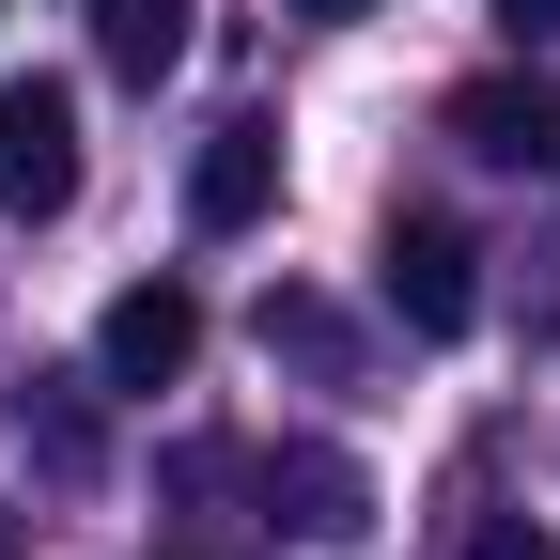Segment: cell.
<instances>
[{
  "instance_id": "obj_1",
  "label": "cell",
  "mask_w": 560,
  "mask_h": 560,
  "mask_svg": "<svg viewBox=\"0 0 560 560\" xmlns=\"http://www.w3.org/2000/svg\"><path fill=\"white\" fill-rule=\"evenodd\" d=\"M79 202V94L0 79V219H62Z\"/></svg>"
},
{
  "instance_id": "obj_2",
  "label": "cell",
  "mask_w": 560,
  "mask_h": 560,
  "mask_svg": "<svg viewBox=\"0 0 560 560\" xmlns=\"http://www.w3.org/2000/svg\"><path fill=\"white\" fill-rule=\"evenodd\" d=\"M202 359V296H187V280H125V296L94 312V374L109 389H172Z\"/></svg>"
},
{
  "instance_id": "obj_3",
  "label": "cell",
  "mask_w": 560,
  "mask_h": 560,
  "mask_svg": "<svg viewBox=\"0 0 560 560\" xmlns=\"http://www.w3.org/2000/svg\"><path fill=\"white\" fill-rule=\"evenodd\" d=\"M374 296H389L420 342H467V312H482L467 234H452V219H389V249H374Z\"/></svg>"
},
{
  "instance_id": "obj_4",
  "label": "cell",
  "mask_w": 560,
  "mask_h": 560,
  "mask_svg": "<svg viewBox=\"0 0 560 560\" xmlns=\"http://www.w3.org/2000/svg\"><path fill=\"white\" fill-rule=\"evenodd\" d=\"M265 514H280V529H312V545H359V529H374V482H359V452L280 436V452H265Z\"/></svg>"
},
{
  "instance_id": "obj_5",
  "label": "cell",
  "mask_w": 560,
  "mask_h": 560,
  "mask_svg": "<svg viewBox=\"0 0 560 560\" xmlns=\"http://www.w3.org/2000/svg\"><path fill=\"white\" fill-rule=\"evenodd\" d=\"M452 140L482 172H560V79H467L452 94Z\"/></svg>"
},
{
  "instance_id": "obj_6",
  "label": "cell",
  "mask_w": 560,
  "mask_h": 560,
  "mask_svg": "<svg viewBox=\"0 0 560 560\" xmlns=\"http://www.w3.org/2000/svg\"><path fill=\"white\" fill-rule=\"evenodd\" d=\"M265 202H280V125H265V109H234V125L187 156V219H202V234H249Z\"/></svg>"
},
{
  "instance_id": "obj_7",
  "label": "cell",
  "mask_w": 560,
  "mask_h": 560,
  "mask_svg": "<svg viewBox=\"0 0 560 560\" xmlns=\"http://www.w3.org/2000/svg\"><path fill=\"white\" fill-rule=\"evenodd\" d=\"M187 32H202V0H94V62L109 79H172Z\"/></svg>"
},
{
  "instance_id": "obj_8",
  "label": "cell",
  "mask_w": 560,
  "mask_h": 560,
  "mask_svg": "<svg viewBox=\"0 0 560 560\" xmlns=\"http://www.w3.org/2000/svg\"><path fill=\"white\" fill-rule=\"evenodd\" d=\"M94 389H109V374H94ZM94 389H79V374H47V389L16 405V420H32V452H47L62 482H79V467H94Z\"/></svg>"
},
{
  "instance_id": "obj_9",
  "label": "cell",
  "mask_w": 560,
  "mask_h": 560,
  "mask_svg": "<svg viewBox=\"0 0 560 560\" xmlns=\"http://www.w3.org/2000/svg\"><path fill=\"white\" fill-rule=\"evenodd\" d=\"M265 359H312V374H342V312H327V296H265Z\"/></svg>"
},
{
  "instance_id": "obj_10",
  "label": "cell",
  "mask_w": 560,
  "mask_h": 560,
  "mask_svg": "<svg viewBox=\"0 0 560 560\" xmlns=\"http://www.w3.org/2000/svg\"><path fill=\"white\" fill-rule=\"evenodd\" d=\"M467 560H560V529H529V514H482V529H467Z\"/></svg>"
},
{
  "instance_id": "obj_11",
  "label": "cell",
  "mask_w": 560,
  "mask_h": 560,
  "mask_svg": "<svg viewBox=\"0 0 560 560\" xmlns=\"http://www.w3.org/2000/svg\"><path fill=\"white\" fill-rule=\"evenodd\" d=\"M499 32H514V47H545V32H560V0H499Z\"/></svg>"
},
{
  "instance_id": "obj_12",
  "label": "cell",
  "mask_w": 560,
  "mask_h": 560,
  "mask_svg": "<svg viewBox=\"0 0 560 560\" xmlns=\"http://www.w3.org/2000/svg\"><path fill=\"white\" fill-rule=\"evenodd\" d=\"M296 16H374V0H296Z\"/></svg>"
},
{
  "instance_id": "obj_13",
  "label": "cell",
  "mask_w": 560,
  "mask_h": 560,
  "mask_svg": "<svg viewBox=\"0 0 560 560\" xmlns=\"http://www.w3.org/2000/svg\"><path fill=\"white\" fill-rule=\"evenodd\" d=\"M156 560H202V545H156Z\"/></svg>"
},
{
  "instance_id": "obj_14",
  "label": "cell",
  "mask_w": 560,
  "mask_h": 560,
  "mask_svg": "<svg viewBox=\"0 0 560 560\" xmlns=\"http://www.w3.org/2000/svg\"><path fill=\"white\" fill-rule=\"evenodd\" d=\"M0 560H16V545H0Z\"/></svg>"
}]
</instances>
